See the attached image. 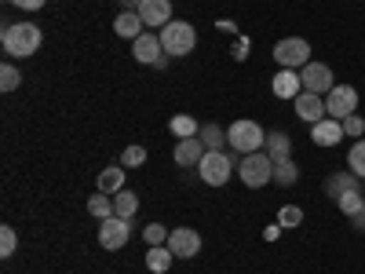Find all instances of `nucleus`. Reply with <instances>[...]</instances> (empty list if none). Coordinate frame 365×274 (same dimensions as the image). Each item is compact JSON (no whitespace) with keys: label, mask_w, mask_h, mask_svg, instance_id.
I'll list each match as a JSON object with an SVG mask.
<instances>
[{"label":"nucleus","mask_w":365,"mask_h":274,"mask_svg":"<svg viewBox=\"0 0 365 274\" xmlns=\"http://www.w3.org/2000/svg\"><path fill=\"white\" fill-rule=\"evenodd\" d=\"M41 26L34 22H8L4 26V34H0V44H4V51L11 59H29V55H37L41 51Z\"/></svg>","instance_id":"obj_1"},{"label":"nucleus","mask_w":365,"mask_h":274,"mask_svg":"<svg viewBox=\"0 0 365 274\" xmlns=\"http://www.w3.org/2000/svg\"><path fill=\"white\" fill-rule=\"evenodd\" d=\"M237 176H241V183H245L249 191H259V187H267V183H274V158L267 154V150L245 154L241 165H237Z\"/></svg>","instance_id":"obj_2"},{"label":"nucleus","mask_w":365,"mask_h":274,"mask_svg":"<svg viewBox=\"0 0 365 274\" xmlns=\"http://www.w3.org/2000/svg\"><path fill=\"white\" fill-rule=\"evenodd\" d=\"M227 139H230V146L237 150V154H256V150L267 146V132L256 125V121H249V117L234 121V125L227 128Z\"/></svg>","instance_id":"obj_3"},{"label":"nucleus","mask_w":365,"mask_h":274,"mask_svg":"<svg viewBox=\"0 0 365 274\" xmlns=\"http://www.w3.org/2000/svg\"><path fill=\"white\" fill-rule=\"evenodd\" d=\"M194 44H197V29H194L190 22H175V19H172V22L161 29V48H165V55H190Z\"/></svg>","instance_id":"obj_4"},{"label":"nucleus","mask_w":365,"mask_h":274,"mask_svg":"<svg viewBox=\"0 0 365 274\" xmlns=\"http://www.w3.org/2000/svg\"><path fill=\"white\" fill-rule=\"evenodd\" d=\"M274 63L282 70H303L311 63V44L303 37H285V41L274 44Z\"/></svg>","instance_id":"obj_5"},{"label":"nucleus","mask_w":365,"mask_h":274,"mask_svg":"<svg viewBox=\"0 0 365 274\" xmlns=\"http://www.w3.org/2000/svg\"><path fill=\"white\" fill-rule=\"evenodd\" d=\"M230 172H234V165H230V158L223 154V150H208V154L201 158V165H197V176L208 183V187H227Z\"/></svg>","instance_id":"obj_6"},{"label":"nucleus","mask_w":365,"mask_h":274,"mask_svg":"<svg viewBox=\"0 0 365 274\" xmlns=\"http://www.w3.org/2000/svg\"><path fill=\"white\" fill-rule=\"evenodd\" d=\"M358 110V91L351 88V84H336L325 96V113L332 117V121H344V117H351Z\"/></svg>","instance_id":"obj_7"},{"label":"nucleus","mask_w":365,"mask_h":274,"mask_svg":"<svg viewBox=\"0 0 365 274\" xmlns=\"http://www.w3.org/2000/svg\"><path fill=\"white\" fill-rule=\"evenodd\" d=\"M128 238H132V223L128 220H120V216H110L99 223V245L117 253V249H125L128 245Z\"/></svg>","instance_id":"obj_8"},{"label":"nucleus","mask_w":365,"mask_h":274,"mask_svg":"<svg viewBox=\"0 0 365 274\" xmlns=\"http://www.w3.org/2000/svg\"><path fill=\"white\" fill-rule=\"evenodd\" d=\"M168 249L179 260H194L201 253V234L194 227H175V230H168Z\"/></svg>","instance_id":"obj_9"},{"label":"nucleus","mask_w":365,"mask_h":274,"mask_svg":"<svg viewBox=\"0 0 365 274\" xmlns=\"http://www.w3.org/2000/svg\"><path fill=\"white\" fill-rule=\"evenodd\" d=\"M299 81H303V91H314V96H329L332 88V70L325 63H307L299 70Z\"/></svg>","instance_id":"obj_10"},{"label":"nucleus","mask_w":365,"mask_h":274,"mask_svg":"<svg viewBox=\"0 0 365 274\" xmlns=\"http://www.w3.org/2000/svg\"><path fill=\"white\" fill-rule=\"evenodd\" d=\"M296 106V117L307 121V125H318V121H325V96H314V91H299V96L292 99Z\"/></svg>","instance_id":"obj_11"},{"label":"nucleus","mask_w":365,"mask_h":274,"mask_svg":"<svg viewBox=\"0 0 365 274\" xmlns=\"http://www.w3.org/2000/svg\"><path fill=\"white\" fill-rule=\"evenodd\" d=\"M132 55H135V63L158 66V59L165 55V48H161V37H154V34H143V37H135V44H132Z\"/></svg>","instance_id":"obj_12"},{"label":"nucleus","mask_w":365,"mask_h":274,"mask_svg":"<svg viewBox=\"0 0 365 274\" xmlns=\"http://www.w3.org/2000/svg\"><path fill=\"white\" fill-rule=\"evenodd\" d=\"M139 19L146 26H168L172 22V0H143L139 4Z\"/></svg>","instance_id":"obj_13"},{"label":"nucleus","mask_w":365,"mask_h":274,"mask_svg":"<svg viewBox=\"0 0 365 274\" xmlns=\"http://www.w3.org/2000/svg\"><path fill=\"white\" fill-rule=\"evenodd\" d=\"M205 154H208V146H205V143H201V139L194 136V139H179V143H175V154H172V158H175V165L190 168V165H201V158H205Z\"/></svg>","instance_id":"obj_14"},{"label":"nucleus","mask_w":365,"mask_h":274,"mask_svg":"<svg viewBox=\"0 0 365 274\" xmlns=\"http://www.w3.org/2000/svg\"><path fill=\"white\" fill-rule=\"evenodd\" d=\"M270 88H274V96H278V99H296L299 91H303V81H299L296 70H278Z\"/></svg>","instance_id":"obj_15"},{"label":"nucleus","mask_w":365,"mask_h":274,"mask_svg":"<svg viewBox=\"0 0 365 274\" xmlns=\"http://www.w3.org/2000/svg\"><path fill=\"white\" fill-rule=\"evenodd\" d=\"M311 139L318 146H336L344 139V125H340V121H332V117H325V121H318V125H311Z\"/></svg>","instance_id":"obj_16"},{"label":"nucleus","mask_w":365,"mask_h":274,"mask_svg":"<svg viewBox=\"0 0 365 274\" xmlns=\"http://www.w3.org/2000/svg\"><path fill=\"white\" fill-rule=\"evenodd\" d=\"M143 26H146V22L139 19V11H120V15L113 19V34L135 41V37H143Z\"/></svg>","instance_id":"obj_17"},{"label":"nucleus","mask_w":365,"mask_h":274,"mask_svg":"<svg viewBox=\"0 0 365 274\" xmlns=\"http://www.w3.org/2000/svg\"><path fill=\"white\" fill-rule=\"evenodd\" d=\"M267 154L274 158V161H285V158H292V139H289V132H267Z\"/></svg>","instance_id":"obj_18"},{"label":"nucleus","mask_w":365,"mask_h":274,"mask_svg":"<svg viewBox=\"0 0 365 274\" xmlns=\"http://www.w3.org/2000/svg\"><path fill=\"white\" fill-rule=\"evenodd\" d=\"M99 191L103 194H117V191H125V165H110L99 172Z\"/></svg>","instance_id":"obj_19"},{"label":"nucleus","mask_w":365,"mask_h":274,"mask_svg":"<svg viewBox=\"0 0 365 274\" xmlns=\"http://www.w3.org/2000/svg\"><path fill=\"white\" fill-rule=\"evenodd\" d=\"M325 191H329V198L336 201L344 191H358V176L347 168V172H336V176H329V183H325Z\"/></svg>","instance_id":"obj_20"},{"label":"nucleus","mask_w":365,"mask_h":274,"mask_svg":"<svg viewBox=\"0 0 365 274\" xmlns=\"http://www.w3.org/2000/svg\"><path fill=\"white\" fill-rule=\"evenodd\" d=\"M135 212H139V194H132V191H117L113 194V216L132 220Z\"/></svg>","instance_id":"obj_21"},{"label":"nucleus","mask_w":365,"mask_h":274,"mask_svg":"<svg viewBox=\"0 0 365 274\" xmlns=\"http://www.w3.org/2000/svg\"><path fill=\"white\" fill-rule=\"evenodd\" d=\"M172 260H175V253L168 245H150V253H146V267L154 274H165L172 267Z\"/></svg>","instance_id":"obj_22"},{"label":"nucleus","mask_w":365,"mask_h":274,"mask_svg":"<svg viewBox=\"0 0 365 274\" xmlns=\"http://www.w3.org/2000/svg\"><path fill=\"white\" fill-rule=\"evenodd\" d=\"M168 128H172L175 139H194V136L201 132V125H197L194 117H187V113H175V117L168 121Z\"/></svg>","instance_id":"obj_23"},{"label":"nucleus","mask_w":365,"mask_h":274,"mask_svg":"<svg viewBox=\"0 0 365 274\" xmlns=\"http://www.w3.org/2000/svg\"><path fill=\"white\" fill-rule=\"evenodd\" d=\"M88 212H91V216H96L99 223L110 220V216H113V194H103V191L91 194V198H88Z\"/></svg>","instance_id":"obj_24"},{"label":"nucleus","mask_w":365,"mask_h":274,"mask_svg":"<svg viewBox=\"0 0 365 274\" xmlns=\"http://www.w3.org/2000/svg\"><path fill=\"white\" fill-rule=\"evenodd\" d=\"M296 179H299V168H296V161H292V158L274 161V183H278V187H292Z\"/></svg>","instance_id":"obj_25"},{"label":"nucleus","mask_w":365,"mask_h":274,"mask_svg":"<svg viewBox=\"0 0 365 274\" xmlns=\"http://www.w3.org/2000/svg\"><path fill=\"white\" fill-rule=\"evenodd\" d=\"M197 139H201V143H205L208 150H220L223 143H230V139H227V132H223L220 125H201V132H197Z\"/></svg>","instance_id":"obj_26"},{"label":"nucleus","mask_w":365,"mask_h":274,"mask_svg":"<svg viewBox=\"0 0 365 274\" xmlns=\"http://www.w3.org/2000/svg\"><path fill=\"white\" fill-rule=\"evenodd\" d=\"M347 168H351L358 179H365V139H358V143L347 150Z\"/></svg>","instance_id":"obj_27"},{"label":"nucleus","mask_w":365,"mask_h":274,"mask_svg":"<svg viewBox=\"0 0 365 274\" xmlns=\"http://www.w3.org/2000/svg\"><path fill=\"white\" fill-rule=\"evenodd\" d=\"M365 205V198H361V191H344L340 198H336V208L344 212V216H354V212Z\"/></svg>","instance_id":"obj_28"},{"label":"nucleus","mask_w":365,"mask_h":274,"mask_svg":"<svg viewBox=\"0 0 365 274\" xmlns=\"http://www.w3.org/2000/svg\"><path fill=\"white\" fill-rule=\"evenodd\" d=\"M15 249H19V234H15V227H0V256H15Z\"/></svg>","instance_id":"obj_29"},{"label":"nucleus","mask_w":365,"mask_h":274,"mask_svg":"<svg viewBox=\"0 0 365 274\" xmlns=\"http://www.w3.org/2000/svg\"><path fill=\"white\" fill-rule=\"evenodd\" d=\"M278 223H282L285 230L299 227V223H303V208H299V205H285V208L278 212Z\"/></svg>","instance_id":"obj_30"},{"label":"nucleus","mask_w":365,"mask_h":274,"mask_svg":"<svg viewBox=\"0 0 365 274\" xmlns=\"http://www.w3.org/2000/svg\"><path fill=\"white\" fill-rule=\"evenodd\" d=\"M143 238H146V245H168V227L165 223H150L143 230Z\"/></svg>","instance_id":"obj_31"},{"label":"nucleus","mask_w":365,"mask_h":274,"mask_svg":"<svg viewBox=\"0 0 365 274\" xmlns=\"http://www.w3.org/2000/svg\"><path fill=\"white\" fill-rule=\"evenodd\" d=\"M146 161V146H125V154H120V165L125 168H139Z\"/></svg>","instance_id":"obj_32"},{"label":"nucleus","mask_w":365,"mask_h":274,"mask_svg":"<svg viewBox=\"0 0 365 274\" xmlns=\"http://www.w3.org/2000/svg\"><path fill=\"white\" fill-rule=\"evenodd\" d=\"M22 84V73L8 63V66H0V88H4V91H15Z\"/></svg>","instance_id":"obj_33"},{"label":"nucleus","mask_w":365,"mask_h":274,"mask_svg":"<svg viewBox=\"0 0 365 274\" xmlns=\"http://www.w3.org/2000/svg\"><path fill=\"white\" fill-rule=\"evenodd\" d=\"M340 125H344V136H354V139H358V136L365 132V121H361L358 113H351V117H344V121H340Z\"/></svg>","instance_id":"obj_34"},{"label":"nucleus","mask_w":365,"mask_h":274,"mask_svg":"<svg viewBox=\"0 0 365 274\" xmlns=\"http://www.w3.org/2000/svg\"><path fill=\"white\" fill-rule=\"evenodd\" d=\"M15 8H22V11H41L44 8V0H11Z\"/></svg>","instance_id":"obj_35"},{"label":"nucleus","mask_w":365,"mask_h":274,"mask_svg":"<svg viewBox=\"0 0 365 274\" xmlns=\"http://www.w3.org/2000/svg\"><path fill=\"white\" fill-rule=\"evenodd\" d=\"M351 223H354V230H365V205L354 212V216H351Z\"/></svg>","instance_id":"obj_36"},{"label":"nucleus","mask_w":365,"mask_h":274,"mask_svg":"<svg viewBox=\"0 0 365 274\" xmlns=\"http://www.w3.org/2000/svg\"><path fill=\"white\" fill-rule=\"evenodd\" d=\"M245 55H249V41H245V37H241V41L234 44V59H245Z\"/></svg>","instance_id":"obj_37"},{"label":"nucleus","mask_w":365,"mask_h":274,"mask_svg":"<svg viewBox=\"0 0 365 274\" xmlns=\"http://www.w3.org/2000/svg\"><path fill=\"white\" fill-rule=\"evenodd\" d=\"M120 4H125V11H139L143 0H120Z\"/></svg>","instance_id":"obj_38"}]
</instances>
